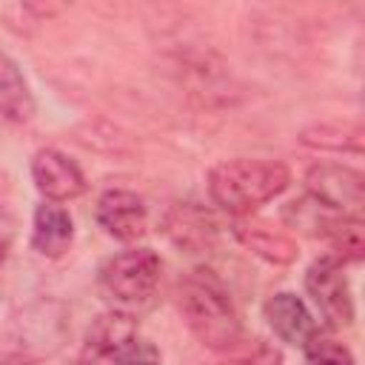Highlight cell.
Instances as JSON below:
<instances>
[{"mask_svg":"<svg viewBox=\"0 0 365 365\" xmlns=\"http://www.w3.org/2000/svg\"><path fill=\"white\" fill-rule=\"evenodd\" d=\"M291 182V171L279 160L237 157L208 171V197L231 217H251L259 205L279 197Z\"/></svg>","mask_w":365,"mask_h":365,"instance_id":"6da1fadb","label":"cell"},{"mask_svg":"<svg viewBox=\"0 0 365 365\" xmlns=\"http://www.w3.org/2000/svg\"><path fill=\"white\" fill-rule=\"evenodd\" d=\"M180 311L191 334L211 351H228L242 339L240 314L211 271H194L180 285Z\"/></svg>","mask_w":365,"mask_h":365,"instance_id":"7a4b0ae2","label":"cell"},{"mask_svg":"<svg viewBox=\"0 0 365 365\" xmlns=\"http://www.w3.org/2000/svg\"><path fill=\"white\" fill-rule=\"evenodd\" d=\"M163 262L151 248H128L100 268L103 288L120 302H145L160 282Z\"/></svg>","mask_w":365,"mask_h":365,"instance_id":"3957f363","label":"cell"},{"mask_svg":"<svg viewBox=\"0 0 365 365\" xmlns=\"http://www.w3.org/2000/svg\"><path fill=\"white\" fill-rule=\"evenodd\" d=\"M305 291L314 299L317 311L322 314L325 325L348 328L354 322V297L342 262L334 254L314 259L305 271Z\"/></svg>","mask_w":365,"mask_h":365,"instance_id":"277c9868","label":"cell"},{"mask_svg":"<svg viewBox=\"0 0 365 365\" xmlns=\"http://www.w3.org/2000/svg\"><path fill=\"white\" fill-rule=\"evenodd\" d=\"M305 188L308 197L317 200L322 208L342 214V217H359L365 208V180L359 171L339 165V163H317L305 171Z\"/></svg>","mask_w":365,"mask_h":365,"instance_id":"5b68a950","label":"cell"},{"mask_svg":"<svg viewBox=\"0 0 365 365\" xmlns=\"http://www.w3.org/2000/svg\"><path fill=\"white\" fill-rule=\"evenodd\" d=\"M137 339V319L125 311H103L86 328L77 365H120Z\"/></svg>","mask_w":365,"mask_h":365,"instance_id":"8992f818","label":"cell"},{"mask_svg":"<svg viewBox=\"0 0 365 365\" xmlns=\"http://www.w3.org/2000/svg\"><path fill=\"white\" fill-rule=\"evenodd\" d=\"M31 180L48 202H66L86 191L80 165L57 148H40L31 160Z\"/></svg>","mask_w":365,"mask_h":365,"instance_id":"52a82bcc","label":"cell"},{"mask_svg":"<svg viewBox=\"0 0 365 365\" xmlns=\"http://www.w3.org/2000/svg\"><path fill=\"white\" fill-rule=\"evenodd\" d=\"M97 225L114 237V240H123V242H131V240H140L148 228V211H145V202L134 194V191H125V188H111L106 191L100 200H97Z\"/></svg>","mask_w":365,"mask_h":365,"instance_id":"ba28073f","label":"cell"},{"mask_svg":"<svg viewBox=\"0 0 365 365\" xmlns=\"http://www.w3.org/2000/svg\"><path fill=\"white\" fill-rule=\"evenodd\" d=\"M163 231L177 248L188 254H202L217 242V220L197 202H174L163 217Z\"/></svg>","mask_w":365,"mask_h":365,"instance_id":"9c48e42d","label":"cell"},{"mask_svg":"<svg viewBox=\"0 0 365 365\" xmlns=\"http://www.w3.org/2000/svg\"><path fill=\"white\" fill-rule=\"evenodd\" d=\"M262 317H265L268 328L288 345L305 348V342H311L319 334L308 305L297 294H288V291H279V294L268 297L262 302Z\"/></svg>","mask_w":365,"mask_h":365,"instance_id":"30bf717a","label":"cell"},{"mask_svg":"<svg viewBox=\"0 0 365 365\" xmlns=\"http://www.w3.org/2000/svg\"><path fill=\"white\" fill-rule=\"evenodd\" d=\"M234 237L257 257H262L271 265H291L297 259V242L288 231L271 225L268 220H257V217H237L231 225Z\"/></svg>","mask_w":365,"mask_h":365,"instance_id":"8fae6325","label":"cell"},{"mask_svg":"<svg viewBox=\"0 0 365 365\" xmlns=\"http://www.w3.org/2000/svg\"><path fill=\"white\" fill-rule=\"evenodd\" d=\"M74 242V222L57 202H40L31 220V248L48 259L63 257Z\"/></svg>","mask_w":365,"mask_h":365,"instance_id":"7c38bea8","label":"cell"},{"mask_svg":"<svg viewBox=\"0 0 365 365\" xmlns=\"http://www.w3.org/2000/svg\"><path fill=\"white\" fill-rule=\"evenodd\" d=\"M34 94L17 68V63L0 54V114L11 123H29L34 117Z\"/></svg>","mask_w":365,"mask_h":365,"instance_id":"4fadbf2b","label":"cell"},{"mask_svg":"<svg viewBox=\"0 0 365 365\" xmlns=\"http://www.w3.org/2000/svg\"><path fill=\"white\" fill-rule=\"evenodd\" d=\"M299 140L311 148H322V151H351V154H362V125L359 123H317L308 125Z\"/></svg>","mask_w":365,"mask_h":365,"instance_id":"5bb4252c","label":"cell"},{"mask_svg":"<svg viewBox=\"0 0 365 365\" xmlns=\"http://www.w3.org/2000/svg\"><path fill=\"white\" fill-rule=\"evenodd\" d=\"M322 240L331 242L334 257L339 262H359L362 254H365V228H362V220L359 217H342V214H336Z\"/></svg>","mask_w":365,"mask_h":365,"instance_id":"9a60e30c","label":"cell"},{"mask_svg":"<svg viewBox=\"0 0 365 365\" xmlns=\"http://www.w3.org/2000/svg\"><path fill=\"white\" fill-rule=\"evenodd\" d=\"M225 354L228 356L220 365H282V354L274 345H268L265 339H251V342L240 339Z\"/></svg>","mask_w":365,"mask_h":365,"instance_id":"2e32d148","label":"cell"},{"mask_svg":"<svg viewBox=\"0 0 365 365\" xmlns=\"http://www.w3.org/2000/svg\"><path fill=\"white\" fill-rule=\"evenodd\" d=\"M305 365H356L354 362V354L342 345V342H336V339H331V336H314L311 342H305Z\"/></svg>","mask_w":365,"mask_h":365,"instance_id":"e0dca14e","label":"cell"},{"mask_svg":"<svg viewBox=\"0 0 365 365\" xmlns=\"http://www.w3.org/2000/svg\"><path fill=\"white\" fill-rule=\"evenodd\" d=\"M120 365H160V351L148 339H134V345L128 348Z\"/></svg>","mask_w":365,"mask_h":365,"instance_id":"ac0fdd59","label":"cell"},{"mask_svg":"<svg viewBox=\"0 0 365 365\" xmlns=\"http://www.w3.org/2000/svg\"><path fill=\"white\" fill-rule=\"evenodd\" d=\"M0 262H3V242H0Z\"/></svg>","mask_w":365,"mask_h":365,"instance_id":"d6986e66","label":"cell"}]
</instances>
